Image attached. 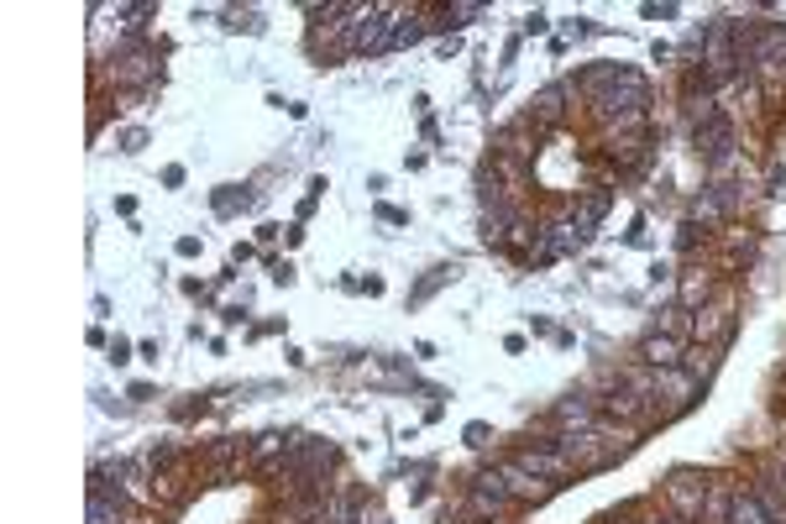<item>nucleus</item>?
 Instances as JSON below:
<instances>
[{
  "label": "nucleus",
  "instance_id": "nucleus-20",
  "mask_svg": "<svg viewBox=\"0 0 786 524\" xmlns=\"http://www.w3.org/2000/svg\"><path fill=\"white\" fill-rule=\"evenodd\" d=\"M284 452H288V435H278V430H267V435H258V441L247 446V467H252V472H262L267 462H278Z\"/></svg>",
  "mask_w": 786,
  "mask_h": 524
},
{
  "label": "nucleus",
  "instance_id": "nucleus-21",
  "mask_svg": "<svg viewBox=\"0 0 786 524\" xmlns=\"http://www.w3.org/2000/svg\"><path fill=\"white\" fill-rule=\"evenodd\" d=\"M608 414H614V420H624V425H640L645 414H650V399L629 394V388H614V394H608Z\"/></svg>",
  "mask_w": 786,
  "mask_h": 524
},
{
  "label": "nucleus",
  "instance_id": "nucleus-11",
  "mask_svg": "<svg viewBox=\"0 0 786 524\" xmlns=\"http://www.w3.org/2000/svg\"><path fill=\"white\" fill-rule=\"evenodd\" d=\"M635 357L645 362V367H656V373H667V367H682V357H687V341L682 335H645L640 341V352Z\"/></svg>",
  "mask_w": 786,
  "mask_h": 524
},
{
  "label": "nucleus",
  "instance_id": "nucleus-2",
  "mask_svg": "<svg viewBox=\"0 0 786 524\" xmlns=\"http://www.w3.org/2000/svg\"><path fill=\"white\" fill-rule=\"evenodd\" d=\"M692 394H697V378H692L687 367H667L661 383H656V399H650V414H682L692 405Z\"/></svg>",
  "mask_w": 786,
  "mask_h": 524
},
{
  "label": "nucleus",
  "instance_id": "nucleus-3",
  "mask_svg": "<svg viewBox=\"0 0 786 524\" xmlns=\"http://www.w3.org/2000/svg\"><path fill=\"white\" fill-rule=\"evenodd\" d=\"M200 467H205L200 456H179L168 472L152 477V499L168 503V509H179V503L190 499V488H194V477H200Z\"/></svg>",
  "mask_w": 786,
  "mask_h": 524
},
{
  "label": "nucleus",
  "instance_id": "nucleus-25",
  "mask_svg": "<svg viewBox=\"0 0 786 524\" xmlns=\"http://www.w3.org/2000/svg\"><path fill=\"white\" fill-rule=\"evenodd\" d=\"M635 520H640V524H692V520H682V514H671V509H667V514L645 509V514H635Z\"/></svg>",
  "mask_w": 786,
  "mask_h": 524
},
{
  "label": "nucleus",
  "instance_id": "nucleus-23",
  "mask_svg": "<svg viewBox=\"0 0 786 524\" xmlns=\"http://www.w3.org/2000/svg\"><path fill=\"white\" fill-rule=\"evenodd\" d=\"M493 173H503L509 184H529V163H520V158H493Z\"/></svg>",
  "mask_w": 786,
  "mask_h": 524
},
{
  "label": "nucleus",
  "instance_id": "nucleus-19",
  "mask_svg": "<svg viewBox=\"0 0 786 524\" xmlns=\"http://www.w3.org/2000/svg\"><path fill=\"white\" fill-rule=\"evenodd\" d=\"M708 294H714V278H708V273H697V267H692V273H682L676 299H682V310H687V315L703 310V305H708Z\"/></svg>",
  "mask_w": 786,
  "mask_h": 524
},
{
  "label": "nucleus",
  "instance_id": "nucleus-10",
  "mask_svg": "<svg viewBox=\"0 0 786 524\" xmlns=\"http://www.w3.org/2000/svg\"><path fill=\"white\" fill-rule=\"evenodd\" d=\"M514 462H520L524 472H535V477H546L550 488H556V482H561V477H572V462H567V456L556 452V446H524L520 456H514Z\"/></svg>",
  "mask_w": 786,
  "mask_h": 524
},
{
  "label": "nucleus",
  "instance_id": "nucleus-8",
  "mask_svg": "<svg viewBox=\"0 0 786 524\" xmlns=\"http://www.w3.org/2000/svg\"><path fill=\"white\" fill-rule=\"evenodd\" d=\"M697 152L714 168L729 163V158H734V121H724V116L703 121V126H697Z\"/></svg>",
  "mask_w": 786,
  "mask_h": 524
},
{
  "label": "nucleus",
  "instance_id": "nucleus-1",
  "mask_svg": "<svg viewBox=\"0 0 786 524\" xmlns=\"http://www.w3.org/2000/svg\"><path fill=\"white\" fill-rule=\"evenodd\" d=\"M550 446L572 462V472H597V467H608L614 456H624L619 446L603 435V430H561Z\"/></svg>",
  "mask_w": 786,
  "mask_h": 524
},
{
  "label": "nucleus",
  "instance_id": "nucleus-18",
  "mask_svg": "<svg viewBox=\"0 0 786 524\" xmlns=\"http://www.w3.org/2000/svg\"><path fill=\"white\" fill-rule=\"evenodd\" d=\"M729 503H734V488H729V477H714L708 482V493H703V524H729Z\"/></svg>",
  "mask_w": 786,
  "mask_h": 524
},
{
  "label": "nucleus",
  "instance_id": "nucleus-22",
  "mask_svg": "<svg viewBox=\"0 0 786 524\" xmlns=\"http://www.w3.org/2000/svg\"><path fill=\"white\" fill-rule=\"evenodd\" d=\"M729 524H771V514H765V503L755 499V493H734V503H729Z\"/></svg>",
  "mask_w": 786,
  "mask_h": 524
},
{
  "label": "nucleus",
  "instance_id": "nucleus-9",
  "mask_svg": "<svg viewBox=\"0 0 786 524\" xmlns=\"http://www.w3.org/2000/svg\"><path fill=\"white\" fill-rule=\"evenodd\" d=\"M152 73H158V53L152 48H121L111 58V79L116 84H152Z\"/></svg>",
  "mask_w": 786,
  "mask_h": 524
},
{
  "label": "nucleus",
  "instance_id": "nucleus-15",
  "mask_svg": "<svg viewBox=\"0 0 786 524\" xmlns=\"http://www.w3.org/2000/svg\"><path fill=\"white\" fill-rule=\"evenodd\" d=\"M550 420L561 430H597V405L588 399V394H567L561 405L550 409Z\"/></svg>",
  "mask_w": 786,
  "mask_h": 524
},
{
  "label": "nucleus",
  "instance_id": "nucleus-7",
  "mask_svg": "<svg viewBox=\"0 0 786 524\" xmlns=\"http://www.w3.org/2000/svg\"><path fill=\"white\" fill-rule=\"evenodd\" d=\"M535 137H540V126L529 116H520V121H509V126H499L493 132V158H529L535 152Z\"/></svg>",
  "mask_w": 786,
  "mask_h": 524
},
{
  "label": "nucleus",
  "instance_id": "nucleus-17",
  "mask_svg": "<svg viewBox=\"0 0 786 524\" xmlns=\"http://www.w3.org/2000/svg\"><path fill=\"white\" fill-rule=\"evenodd\" d=\"M608 210H614V194H608V190H588V194H582V200L572 205V226L582 231V237H593Z\"/></svg>",
  "mask_w": 786,
  "mask_h": 524
},
{
  "label": "nucleus",
  "instance_id": "nucleus-13",
  "mask_svg": "<svg viewBox=\"0 0 786 524\" xmlns=\"http://www.w3.org/2000/svg\"><path fill=\"white\" fill-rule=\"evenodd\" d=\"M503 488H509V499H514V503H546V499H550V482H546V477L524 472L520 462H509V467H503Z\"/></svg>",
  "mask_w": 786,
  "mask_h": 524
},
{
  "label": "nucleus",
  "instance_id": "nucleus-6",
  "mask_svg": "<svg viewBox=\"0 0 786 524\" xmlns=\"http://www.w3.org/2000/svg\"><path fill=\"white\" fill-rule=\"evenodd\" d=\"M582 241H588V237L577 231L572 215H567V220H550L546 231H535V247H529V252H535L540 262H550V258H567V252H577Z\"/></svg>",
  "mask_w": 786,
  "mask_h": 524
},
{
  "label": "nucleus",
  "instance_id": "nucleus-4",
  "mask_svg": "<svg viewBox=\"0 0 786 524\" xmlns=\"http://www.w3.org/2000/svg\"><path fill=\"white\" fill-rule=\"evenodd\" d=\"M703 493H708V477L703 472H671L667 482V499H671V514H682V520H697L703 514Z\"/></svg>",
  "mask_w": 786,
  "mask_h": 524
},
{
  "label": "nucleus",
  "instance_id": "nucleus-16",
  "mask_svg": "<svg viewBox=\"0 0 786 524\" xmlns=\"http://www.w3.org/2000/svg\"><path fill=\"white\" fill-rule=\"evenodd\" d=\"M567 100H572V84H546V90L535 95V111H529V121H535L540 132L561 126V116H567Z\"/></svg>",
  "mask_w": 786,
  "mask_h": 524
},
{
  "label": "nucleus",
  "instance_id": "nucleus-5",
  "mask_svg": "<svg viewBox=\"0 0 786 524\" xmlns=\"http://www.w3.org/2000/svg\"><path fill=\"white\" fill-rule=\"evenodd\" d=\"M514 509V499H509V488H503V472H477L472 482V514L477 520H499V514H509Z\"/></svg>",
  "mask_w": 786,
  "mask_h": 524
},
{
  "label": "nucleus",
  "instance_id": "nucleus-12",
  "mask_svg": "<svg viewBox=\"0 0 786 524\" xmlns=\"http://www.w3.org/2000/svg\"><path fill=\"white\" fill-rule=\"evenodd\" d=\"M734 326V305L729 299H714V305H703V310L692 315V335H697V346L703 341H724Z\"/></svg>",
  "mask_w": 786,
  "mask_h": 524
},
{
  "label": "nucleus",
  "instance_id": "nucleus-14",
  "mask_svg": "<svg viewBox=\"0 0 786 524\" xmlns=\"http://www.w3.org/2000/svg\"><path fill=\"white\" fill-rule=\"evenodd\" d=\"M614 84H619V64H588V69H582V73L572 79V95L593 105V100H597V95H608Z\"/></svg>",
  "mask_w": 786,
  "mask_h": 524
},
{
  "label": "nucleus",
  "instance_id": "nucleus-24",
  "mask_svg": "<svg viewBox=\"0 0 786 524\" xmlns=\"http://www.w3.org/2000/svg\"><path fill=\"white\" fill-rule=\"evenodd\" d=\"M682 367H687L692 378L703 383V378H708V373H714V352H703V346H692V352H687V362H682Z\"/></svg>",
  "mask_w": 786,
  "mask_h": 524
}]
</instances>
